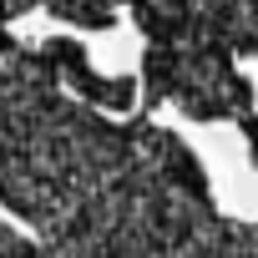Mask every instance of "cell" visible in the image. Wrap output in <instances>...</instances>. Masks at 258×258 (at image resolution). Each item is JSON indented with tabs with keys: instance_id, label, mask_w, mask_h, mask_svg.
<instances>
[{
	"instance_id": "obj_1",
	"label": "cell",
	"mask_w": 258,
	"mask_h": 258,
	"mask_svg": "<svg viewBox=\"0 0 258 258\" xmlns=\"http://www.w3.org/2000/svg\"><path fill=\"white\" fill-rule=\"evenodd\" d=\"M137 152V116L116 121L66 86L0 61V203L51 238L111 187Z\"/></svg>"
},
{
	"instance_id": "obj_2",
	"label": "cell",
	"mask_w": 258,
	"mask_h": 258,
	"mask_svg": "<svg viewBox=\"0 0 258 258\" xmlns=\"http://www.w3.org/2000/svg\"><path fill=\"white\" fill-rule=\"evenodd\" d=\"M142 31V106H177L192 121H243L253 116V86L238 76V56L213 36L192 31L157 0H132Z\"/></svg>"
},
{
	"instance_id": "obj_3",
	"label": "cell",
	"mask_w": 258,
	"mask_h": 258,
	"mask_svg": "<svg viewBox=\"0 0 258 258\" xmlns=\"http://www.w3.org/2000/svg\"><path fill=\"white\" fill-rule=\"evenodd\" d=\"M11 61L46 76V81H56V86H66L71 96H81L86 106H96L106 116H132L142 106V81L137 76H101L76 36H51L41 46H21Z\"/></svg>"
},
{
	"instance_id": "obj_4",
	"label": "cell",
	"mask_w": 258,
	"mask_h": 258,
	"mask_svg": "<svg viewBox=\"0 0 258 258\" xmlns=\"http://www.w3.org/2000/svg\"><path fill=\"white\" fill-rule=\"evenodd\" d=\"M126 6H132V0H36V11L56 16L71 31H111Z\"/></svg>"
},
{
	"instance_id": "obj_5",
	"label": "cell",
	"mask_w": 258,
	"mask_h": 258,
	"mask_svg": "<svg viewBox=\"0 0 258 258\" xmlns=\"http://www.w3.org/2000/svg\"><path fill=\"white\" fill-rule=\"evenodd\" d=\"M31 11H36V0H0V61H11L21 51V41L11 36V26L21 16H31Z\"/></svg>"
},
{
	"instance_id": "obj_6",
	"label": "cell",
	"mask_w": 258,
	"mask_h": 258,
	"mask_svg": "<svg viewBox=\"0 0 258 258\" xmlns=\"http://www.w3.org/2000/svg\"><path fill=\"white\" fill-rule=\"evenodd\" d=\"M0 258H46V248L36 238H21L11 223H0Z\"/></svg>"
}]
</instances>
